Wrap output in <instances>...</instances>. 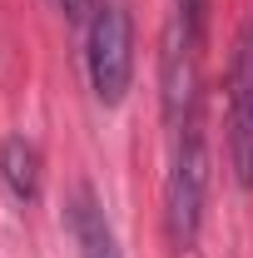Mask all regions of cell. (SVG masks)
Instances as JSON below:
<instances>
[{"instance_id": "cell-1", "label": "cell", "mask_w": 253, "mask_h": 258, "mask_svg": "<svg viewBox=\"0 0 253 258\" xmlns=\"http://www.w3.org/2000/svg\"><path fill=\"white\" fill-rule=\"evenodd\" d=\"M204 194H209V154H204V129L189 114L184 124H174V159H169V184H164V214H169L174 248L199 243Z\"/></svg>"}, {"instance_id": "cell-2", "label": "cell", "mask_w": 253, "mask_h": 258, "mask_svg": "<svg viewBox=\"0 0 253 258\" xmlns=\"http://www.w3.org/2000/svg\"><path fill=\"white\" fill-rule=\"evenodd\" d=\"M85 64H90V90L99 104H119L134 75V25H129L124 0H99L85 35Z\"/></svg>"}, {"instance_id": "cell-3", "label": "cell", "mask_w": 253, "mask_h": 258, "mask_svg": "<svg viewBox=\"0 0 253 258\" xmlns=\"http://www.w3.org/2000/svg\"><path fill=\"white\" fill-rule=\"evenodd\" d=\"M228 164L238 189H253V20L238 25L228 55Z\"/></svg>"}, {"instance_id": "cell-4", "label": "cell", "mask_w": 253, "mask_h": 258, "mask_svg": "<svg viewBox=\"0 0 253 258\" xmlns=\"http://www.w3.org/2000/svg\"><path fill=\"white\" fill-rule=\"evenodd\" d=\"M194 40L184 20H174L164 35V55H159V85H164V119L169 124H184L194 114V99H199V75H194Z\"/></svg>"}, {"instance_id": "cell-5", "label": "cell", "mask_w": 253, "mask_h": 258, "mask_svg": "<svg viewBox=\"0 0 253 258\" xmlns=\"http://www.w3.org/2000/svg\"><path fill=\"white\" fill-rule=\"evenodd\" d=\"M65 224H70V233H75L80 258H124L119 243H114V228H109V219H104V209H99V199H95L90 184H80V189L70 194Z\"/></svg>"}, {"instance_id": "cell-6", "label": "cell", "mask_w": 253, "mask_h": 258, "mask_svg": "<svg viewBox=\"0 0 253 258\" xmlns=\"http://www.w3.org/2000/svg\"><path fill=\"white\" fill-rule=\"evenodd\" d=\"M0 184L10 189V199L35 204L40 199V149H35L25 134H10L0 144Z\"/></svg>"}, {"instance_id": "cell-7", "label": "cell", "mask_w": 253, "mask_h": 258, "mask_svg": "<svg viewBox=\"0 0 253 258\" xmlns=\"http://www.w3.org/2000/svg\"><path fill=\"white\" fill-rule=\"evenodd\" d=\"M179 20L189 25L194 40H204V25H209V0H179Z\"/></svg>"}, {"instance_id": "cell-8", "label": "cell", "mask_w": 253, "mask_h": 258, "mask_svg": "<svg viewBox=\"0 0 253 258\" xmlns=\"http://www.w3.org/2000/svg\"><path fill=\"white\" fill-rule=\"evenodd\" d=\"M60 10H65V20H75V25H85V20L95 15V0H60Z\"/></svg>"}]
</instances>
